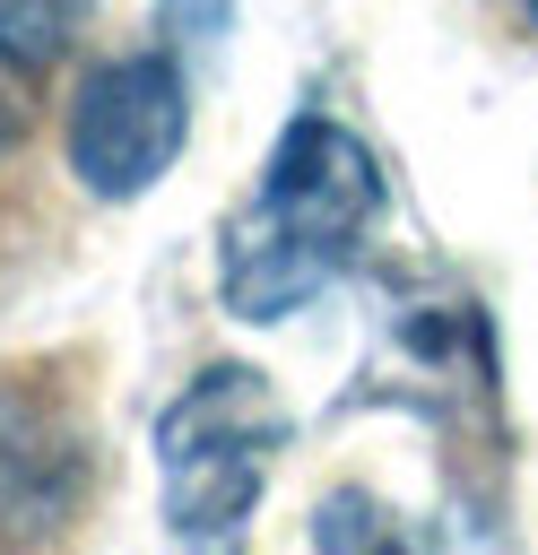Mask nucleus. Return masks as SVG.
Here are the masks:
<instances>
[{
    "label": "nucleus",
    "mask_w": 538,
    "mask_h": 555,
    "mask_svg": "<svg viewBox=\"0 0 538 555\" xmlns=\"http://www.w3.org/2000/svg\"><path fill=\"white\" fill-rule=\"evenodd\" d=\"M87 26V0H0V69L26 78L43 61H61Z\"/></svg>",
    "instance_id": "nucleus-4"
},
{
    "label": "nucleus",
    "mask_w": 538,
    "mask_h": 555,
    "mask_svg": "<svg viewBox=\"0 0 538 555\" xmlns=\"http://www.w3.org/2000/svg\"><path fill=\"white\" fill-rule=\"evenodd\" d=\"M356 555H408V546H390V538H364V546H356Z\"/></svg>",
    "instance_id": "nucleus-7"
},
{
    "label": "nucleus",
    "mask_w": 538,
    "mask_h": 555,
    "mask_svg": "<svg viewBox=\"0 0 538 555\" xmlns=\"http://www.w3.org/2000/svg\"><path fill=\"white\" fill-rule=\"evenodd\" d=\"M278 442H286V408L243 364H208L156 416L174 555H234L243 546V520L260 503V477H269V451Z\"/></svg>",
    "instance_id": "nucleus-2"
},
{
    "label": "nucleus",
    "mask_w": 538,
    "mask_h": 555,
    "mask_svg": "<svg viewBox=\"0 0 538 555\" xmlns=\"http://www.w3.org/2000/svg\"><path fill=\"white\" fill-rule=\"evenodd\" d=\"M234 26V0H156V35H165V52L191 69L200 52H217V35Z\"/></svg>",
    "instance_id": "nucleus-5"
},
{
    "label": "nucleus",
    "mask_w": 538,
    "mask_h": 555,
    "mask_svg": "<svg viewBox=\"0 0 538 555\" xmlns=\"http://www.w3.org/2000/svg\"><path fill=\"white\" fill-rule=\"evenodd\" d=\"M521 17H529V26H538V0H521Z\"/></svg>",
    "instance_id": "nucleus-8"
},
{
    "label": "nucleus",
    "mask_w": 538,
    "mask_h": 555,
    "mask_svg": "<svg viewBox=\"0 0 538 555\" xmlns=\"http://www.w3.org/2000/svg\"><path fill=\"white\" fill-rule=\"evenodd\" d=\"M191 139V78L174 52H121V61H95L69 95V121H61V147H69V173L95 191V199H139L174 173Z\"/></svg>",
    "instance_id": "nucleus-3"
},
{
    "label": "nucleus",
    "mask_w": 538,
    "mask_h": 555,
    "mask_svg": "<svg viewBox=\"0 0 538 555\" xmlns=\"http://www.w3.org/2000/svg\"><path fill=\"white\" fill-rule=\"evenodd\" d=\"M9 130H17V104H9V69H0V147H9Z\"/></svg>",
    "instance_id": "nucleus-6"
},
{
    "label": "nucleus",
    "mask_w": 538,
    "mask_h": 555,
    "mask_svg": "<svg viewBox=\"0 0 538 555\" xmlns=\"http://www.w3.org/2000/svg\"><path fill=\"white\" fill-rule=\"evenodd\" d=\"M373 208H382L373 147L330 113H295L269 147V173L217 234V304L234 321L304 312L321 286L347 278Z\"/></svg>",
    "instance_id": "nucleus-1"
}]
</instances>
